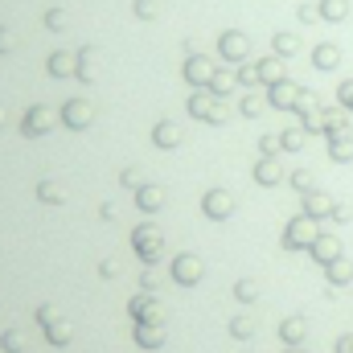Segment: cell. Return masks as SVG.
<instances>
[{"instance_id": "cell-3", "label": "cell", "mask_w": 353, "mask_h": 353, "mask_svg": "<svg viewBox=\"0 0 353 353\" xmlns=\"http://www.w3.org/2000/svg\"><path fill=\"white\" fill-rule=\"evenodd\" d=\"M333 157H337V161H350V157H353V144H350V140H337V144H333Z\"/></svg>"}, {"instance_id": "cell-4", "label": "cell", "mask_w": 353, "mask_h": 353, "mask_svg": "<svg viewBox=\"0 0 353 353\" xmlns=\"http://www.w3.org/2000/svg\"><path fill=\"white\" fill-rule=\"evenodd\" d=\"M341 103L353 111V83H345V87H341Z\"/></svg>"}, {"instance_id": "cell-1", "label": "cell", "mask_w": 353, "mask_h": 353, "mask_svg": "<svg viewBox=\"0 0 353 353\" xmlns=\"http://www.w3.org/2000/svg\"><path fill=\"white\" fill-rule=\"evenodd\" d=\"M333 62H337V50H333V46H321V50H316V66H325V70H329Z\"/></svg>"}, {"instance_id": "cell-2", "label": "cell", "mask_w": 353, "mask_h": 353, "mask_svg": "<svg viewBox=\"0 0 353 353\" xmlns=\"http://www.w3.org/2000/svg\"><path fill=\"white\" fill-rule=\"evenodd\" d=\"M325 17L329 21H341L345 17V0H325Z\"/></svg>"}]
</instances>
